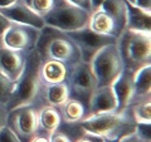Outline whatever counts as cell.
I'll use <instances>...</instances> for the list:
<instances>
[{"instance_id": "obj_1", "label": "cell", "mask_w": 151, "mask_h": 142, "mask_svg": "<svg viewBox=\"0 0 151 142\" xmlns=\"http://www.w3.org/2000/svg\"><path fill=\"white\" fill-rule=\"evenodd\" d=\"M76 125L86 133L102 137L107 142H117L121 137L134 132L136 128V122L132 120L129 110L125 112L88 115Z\"/></svg>"}, {"instance_id": "obj_2", "label": "cell", "mask_w": 151, "mask_h": 142, "mask_svg": "<svg viewBox=\"0 0 151 142\" xmlns=\"http://www.w3.org/2000/svg\"><path fill=\"white\" fill-rule=\"evenodd\" d=\"M42 62L43 58L37 48L28 53L24 72L17 82L12 97L5 103L9 112L27 105H35L42 89V80L39 75Z\"/></svg>"}, {"instance_id": "obj_3", "label": "cell", "mask_w": 151, "mask_h": 142, "mask_svg": "<svg viewBox=\"0 0 151 142\" xmlns=\"http://www.w3.org/2000/svg\"><path fill=\"white\" fill-rule=\"evenodd\" d=\"M117 47L125 70L135 73L151 65V33L125 29L117 39Z\"/></svg>"}, {"instance_id": "obj_4", "label": "cell", "mask_w": 151, "mask_h": 142, "mask_svg": "<svg viewBox=\"0 0 151 142\" xmlns=\"http://www.w3.org/2000/svg\"><path fill=\"white\" fill-rule=\"evenodd\" d=\"M93 74L97 80V87L112 86L124 72V63L120 55L117 42L105 45L96 52L89 60Z\"/></svg>"}, {"instance_id": "obj_5", "label": "cell", "mask_w": 151, "mask_h": 142, "mask_svg": "<svg viewBox=\"0 0 151 142\" xmlns=\"http://www.w3.org/2000/svg\"><path fill=\"white\" fill-rule=\"evenodd\" d=\"M91 13L92 11L70 5L64 0H59L53 10L44 16V24L45 28L62 33L81 30L88 25Z\"/></svg>"}, {"instance_id": "obj_6", "label": "cell", "mask_w": 151, "mask_h": 142, "mask_svg": "<svg viewBox=\"0 0 151 142\" xmlns=\"http://www.w3.org/2000/svg\"><path fill=\"white\" fill-rule=\"evenodd\" d=\"M55 34L50 35L42 47L39 53L43 59H55L68 64L69 67L81 62V53L74 44V42L65 33L54 30Z\"/></svg>"}, {"instance_id": "obj_7", "label": "cell", "mask_w": 151, "mask_h": 142, "mask_svg": "<svg viewBox=\"0 0 151 142\" xmlns=\"http://www.w3.org/2000/svg\"><path fill=\"white\" fill-rule=\"evenodd\" d=\"M65 82L70 91V97L74 94V98L79 99L83 103L84 101L88 102L89 96L97 88V80L93 74L91 64L89 62H83V60L70 65Z\"/></svg>"}, {"instance_id": "obj_8", "label": "cell", "mask_w": 151, "mask_h": 142, "mask_svg": "<svg viewBox=\"0 0 151 142\" xmlns=\"http://www.w3.org/2000/svg\"><path fill=\"white\" fill-rule=\"evenodd\" d=\"M42 37V30L18 23H10L1 35L3 47L29 53L35 49Z\"/></svg>"}, {"instance_id": "obj_9", "label": "cell", "mask_w": 151, "mask_h": 142, "mask_svg": "<svg viewBox=\"0 0 151 142\" xmlns=\"http://www.w3.org/2000/svg\"><path fill=\"white\" fill-rule=\"evenodd\" d=\"M8 126L23 142H29L40 131L38 123V107L35 105H27L10 111Z\"/></svg>"}, {"instance_id": "obj_10", "label": "cell", "mask_w": 151, "mask_h": 142, "mask_svg": "<svg viewBox=\"0 0 151 142\" xmlns=\"http://www.w3.org/2000/svg\"><path fill=\"white\" fill-rule=\"evenodd\" d=\"M70 39L74 42L77 48L81 53V58L83 62H89L96 52L100 50L102 47L116 43L119 38L102 35L98 33H94L88 27L83 28L81 30H76L70 33H65Z\"/></svg>"}, {"instance_id": "obj_11", "label": "cell", "mask_w": 151, "mask_h": 142, "mask_svg": "<svg viewBox=\"0 0 151 142\" xmlns=\"http://www.w3.org/2000/svg\"><path fill=\"white\" fill-rule=\"evenodd\" d=\"M4 15H5L12 23H18V24H24L28 27L35 28V29L43 30L45 28L44 18L38 15V14L30 9L23 0H18L17 3L12 4L5 8H0Z\"/></svg>"}, {"instance_id": "obj_12", "label": "cell", "mask_w": 151, "mask_h": 142, "mask_svg": "<svg viewBox=\"0 0 151 142\" xmlns=\"http://www.w3.org/2000/svg\"><path fill=\"white\" fill-rule=\"evenodd\" d=\"M117 111H119V103L112 86L97 87L88 98L87 116Z\"/></svg>"}, {"instance_id": "obj_13", "label": "cell", "mask_w": 151, "mask_h": 142, "mask_svg": "<svg viewBox=\"0 0 151 142\" xmlns=\"http://www.w3.org/2000/svg\"><path fill=\"white\" fill-rule=\"evenodd\" d=\"M27 52L13 50L1 47L0 48V72L9 79L18 82L25 69Z\"/></svg>"}, {"instance_id": "obj_14", "label": "cell", "mask_w": 151, "mask_h": 142, "mask_svg": "<svg viewBox=\"0 0 151 142\" xmlns=\"http://www.w3.org/2000/svg\"><path fill=\"white\" fill-rule=\"evenodd\" d=\"M115 91L117 103H119V111L125 112L135 103V86H134V73L125 70L120 74V77L112 84Z\"/></svg>"}, {"instance_id": "obj_15", "label": "cell", "mask_w": 151, "mask_h": 142, "mask_svg": "<svg viewBox=\"0 0 151 142\" xmlns=\"http://www.w3.org/2000/svg\"><path fill=\"white\" fill-rule=\"evenodd\" d=\"M87 27L92 32L102 35L115 37V38H119L121 35V30L119 29L116 22L102 8H97L92 10Z\"/></svg>"}, {"instance_id": "obj_16", "label": "cell", "mask_w": 151, "mask_h": 142, "mask_svg": "<svg viewBox=\"0 0 151 142\" xmlns=\"http://www.w3.org/2000/svg\"><path fill=\"white\" fill-rule=\"evenodd\" d=\"M69 65L55 59H43L39 75L42 84H57L67 80Z\"/></svg>"}, {"instance_id": "obj_17", "label": "cell", "mask_w": 151, "mask_h": 142, "mask_svg": "<svg viewBox=\"0 0 151 142\" xmlns=\"http://www.w3.org/2000/svg\"><path fill=\"white\" fill-rule=\"evenodd\" d=\"M151 11H146L144 9L127 3V22L126 28L129 30L151 33Z\"/></svg>"}, {"instance_id": "obj_18", "label": "cell", "mask_w": 151, "mask_h": 142, "mask_svg": "<svg viewBox=\"0 0 151 142\" xmlns=\"http://www.w3.org/2000/svg\"><path fill=\"white\" fill-rule=\"evenodd\" d=\"M62 122L67 125H76L87 116V108L84 103L74 97H69L60 107H58Z\"/></svg>"}, {"instance_id": "obj_19", "label": "cell", "mask_w": 151, "mask_h": 142, "mask_svg": "<svg viewBox=\"0 0 151 142\" xmlns=\"http://www.w3.org/2000/svg\"><path fill=\"white\" fill-rule=\"evenodd\" d=\"M43 98L47 105L53 107H60L63 103L70 97V91L68 88L67 82L57 83V84H42Z\"/></svg>"}, {"instance_id": "obj_20", "label": "cell", "mask_w": 151, "mask_h": 142, "mask_svg": "<svg viewBox=\"0 0 151 142\" xmlns=\"http://www.w3.org/2000/svg\"><path fill=\"white\" fill-rule=\"evenodd\" d=\"M38 123H39V130L44 131L45 133H50L58 130L62 123L58 108L49 105L40 106L38 108Z\"/></svg>"}, {"instance_id": "obj_21", "label": "cell", "mask_w": 151, "mask_h": 142, "mask_svg": "<svg viewBox=\"0 0 151 142\" xmlns=\"http://www.w3.org/2000/svg\"><path fill=\"white\" fill-rule=\"evenodd\" d=\"M98 8H102L116 22L121 33L125 30L127 22V1L126 0H103Z\"/></svg>"}, {"instance_id": "obj_22", "label": "cell", "mask_w": 151, "mask_h": 142, "mask_svg": "<svg viewBox=\"0 0 151 142\" xmlns=\"http://www.w3.org/2000/svg\"><path fill=\"white\" fill-rule=\"evenodd\" d=\"M135 102L150 98L151 96V65L140 68L134 73Z\"/></svg>"}, {"instance_id": "obj_23", "label": "cell", "mask_w": 151, "mask_h": 142, "mask_svg": "<svg viewBox=\"0 0 151 142\" xmlns=\"http://www.w3.org/2000/svg\"><path fill=\"white\" fill-rule=\"evenodd\" d=\"M129 112L136 123H151V98L135 102Z\"/></svg>"}, {"instance_id": "obj_24", "label": "cell", "mask_w": 151, "mask_h": 142, "mask_svg": "<svg viewBox=\"0 0 151 142\" xmlns=\"http://www.w3.org/2000/svg\"><path fill=\"white\" fill-rule=\"evenodd\" d=\"M30 9H33L38 15L45 16L54 9V6L59 3V0H23Z\"/></svg>"}, {"instance_id": "obj_25", "label": "cell", "mask_w": 151, "mask_h": 142, "mask_svg": "<svg viewBox=\"0 0 151 142\" xmlns=\"http://www.w3.org/2000/svg\"><path fill=\"white\" fill-rule=\"evenodd\" d=\"M17 82L9 79L6 75H4L0 72V103L1 105H5L9 101V98L12 97V94L15 89Z\"/></svg>"}, {"instance_id": "obj_26", "label": "cell", "mask_w": 151, "mask_h": 142, "mask_svg": "<svg viewBox=\"0 0 151 142\" xmlns=\"http://www.w3.org/2000/svg\"><path fill=\"white\" fill-rule=\"evenodd\" d=\"M0 142H23L9 126L0 130Z\"/></svg>"}, {"instance_id": "obj_27", "label": "cell", "mask_w": 151, "mask_h": 142, "mask_svg": "<svg viewBox=\"0 0 151 142\" xmlns=\"http://www.w3.org/2000/svg\"><path fill=\"white\" fill-rule=\"evenodd\" d=\"M48 140L49 142H73V140L65 132H62L59 130H55L48 133Z\"/></svg>"}, {"instance_id": "obj_28", "label": "cell", "mask_w": 151, "mask_h": 142, "mask_svg": "<svg viewBox=\"0 0 151 142\" xmlns=\"http://www.w3.org/2000/svg\"><path fill=\"white\" fill-rule=\"evenodd\" d=\"M135 132L141 138L146 142H151V133H150V123H136Z\"/></svg>"}, {"instance_id": "obj_29", "label": "cell", "mask_w": 151, "mask_h": 142, "mask_svg": "<svg viewBox=\"0 0 151 142\" xmlns=\"http://www.w3.org/2000/svg\"><path fill=\"white\" fill-rule=\"evenodd\" d=\"M64 1L70 4V5H73V6L84 9V10H87V11H92L93 10L92 0H64Z\"/></svg>"}, {"instance_id": "obj_30", "label": "cell", "mask_w": 151, "mask_h": 142, "mask_svg": "<svg viewBox=\"0 0 151 142\" xmlns=\"http://www.w3.org/2000/svg\"><path fill=\"white\" fill-rule=\"evenodd\" d=\"M74 142H107V141L105 138H102V137H98V136L83 132V135L81 137H78Z\"/></svg>"}, {"instance_id": "obj_31", "label": "cell", "mask_w": 151, "mask_h": 142, "mask_svg": "<svg viewBox=\"0 0 151 142\" xmlns=\"http://www.w3.org/2000/svg\"><path fill=\"white\" fill-rule=\"evenodd\" d=\"M9 110L5 107V105L0 103V130L8 126V120H9Z\"/></svg>"}, {"instance_id": "obj_32", "label": "cell", "mask_w": 151, "mask_h": 142, "mask_svg": "<svg viewBox=\"0 0 151 142\" xmlns=\"http://www.w3.org/2000/svg\"><path fill=\"white\" fill-rule=\"evenodd\" d=\"M117 142H146V141L141 138V137L134 131V132H130V133L125 135L124 137H121Z\"/></svg>"}, {"instance_id": "obj_33", "label": "cell", "mask_w": 151, "mask_h": 142, "mask_svg": "<svg viewBox=\"0 0 151 142\" xmlns=\"http://www.w3.org/2000/svg\"><path fill=\"white\" fill-rule=\"evenodd\" d=\"M10 20H9V19L4 15V14L0 11V35H3V33L5 32V29L6 28L10 25Z\"/></svg>"}, {"instance_id": "obj_34", "label": "cell", "mask_w": 151, "mask_h": 142, "mask_svg": "<svg viewBox=\"0 0 151 142\" xmlns=\"http://www.w3.org/2000/svg\"><path fill=\"white\" fill-rule=\"evenodd\" d=\"M135 5L146 11H151V0H135Z\"/></svg>"}, {"instance_id": "obj_35", "label": "cell", "mask_w": 151, "mask_h": 142, "mask_svg": "<svg viewBox=\"0 0 151 142\" xmlns=\"http://www.w3.org/2000/svg\"><path fill=\"white\" fill-rule=\"evenodd\" d=\"M29 142H49V140H48V137H44V136H39V135H37V136L33 137V138H32Z\"/></svg>"}, {"instance_id": "obj_36", "label": "cell", "mask_w": 151, "mask_h": 142, "mask_svg": "<svg viewBox=\"0 0 151 142\" xmlns=\"http://www.w3.org/2000/svg\"><path fill=\"white\" fill-rule=\"evenodd\" d=\"M18 0H0V8H5V6H9L12 4L17 3Z\"/></svg>"}, {"instance_id": "obj_37", "label": "cell", "mask_w": 151, "mask_h": 142, "mask_svg": "<svg viewBox=\"0 0 151 142\" xmlns=\"http://www.w3.org/2000/svg\"><path fill=\"white\" fill-rule=\"evenodd\" d=\"M102 1H103V0H92V6H93V10H94V9H97L98 6H100L101 4H102Z\"/></svg>"}, {"instance_id": "obj_38", "label": "cell", "mask_w": 151, "mask_h": 142, "mask_svg": "<svg viewBox=\"0 0 151 142\" xmlns=\"http://www.w3.org/2000/svg\"><path fill=\"white\" fill-rule=\"evenodd\" d=\"M126 1L130 3V4H134V5H135V0H126Z\"/></svg>"}, {"instance_id": "obj_39", "label": "cell", "mask_w": 151, "mask_h": 142, "mask_svg": "<svg viewBox=\"0 0 151 142\" xmlns=\"http://www.w3.org/2000/svg\"><path fill=\"white\" fill-rule=\"evenodd\" d=\"M3 47V40H1V35H0V48Z\"/></svg>"}]
</instances>
